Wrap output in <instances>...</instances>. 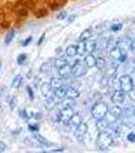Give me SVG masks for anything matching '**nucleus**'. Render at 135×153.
I'll return each mask as SVG.
<instances>
[{"label":"nucleus","instance_id":"obj_16","mask_svg":"<svg viewBox=\"0 0 135 153\" xmlns=\"http://www.w3.org/2000/svg\"><path fill=\"white\" fill-rule=\"evenodd\" d=\"M97 48V41L95 40H87L85 41V49H87V52L92 53Z\"/></svg>","mask_w":135,"mask_h":153},{"label":"nucleus","instance_id":"obj_47","mask_svg":"<svg viewBox=\"0 0 135 153\" xmlns=\"http://www.w3.org/2000/svg\"><path fill=\"white\" fill-rule=\"evenodd\" d=\"M74 19H75V16H69V18H68V22H73L74 21Z\"/></svg>","mask_w":135,"mask_h":153},{"label":"nucleus","instance_id":"obj_49","mask_svg":"<svg viewBox=\"0 0 135 153\" xmlns=\"http://www.w3.org/2000/svg\"><path fill=\"white\" fill-rule=\"evenodd\" d=\"M63 149H56V150H52L51 152H62Z\"/></svg>","mask_w":135,"mask_h":153},{"label":"nucleus","instance_id":"obj_37","mask_svg":"<svg viewBox=\"0 0 135 153\" xmlns=\"http://www.w3.org/2000/svg\"><path fill=\"white\" fill-rule=\"evenodd\" d=\"M32 40H33V37H28V38H26V40H23V42H21V46H23V47L28 46L29 44L32 42Z\"/></svg>","mask_w":135,"mask_h":153},{"label":"nucleus","instance_id":"obj_17","mask_svg":"<svg viewBox=\"0 0 135 153\" xmlns=\"http://www.w3.org/2000/svg\"><path fill=\"white\" fill-rule=\"evenodd\" d=\"M50 85H51V88L53 90H56L58 89L59 87L63 85V81H62V78H52L50 81Z\"/></svg>","mask_w":135,"mask_h":153},{"label":"nucleus","instance_id":"obj_2","mask_svg":"<svg viewBox=\"0 0 135 153\" xmlns=\"http://www.w3.org/2000/svg\"><path fill=\"white\" fill-rule=\"evenodd\" d=\"M108 112H109V107L105 102H97L92 108V115L95 120L105 117Z\"/></svg>","mask_w":135,"mask_h":153},{"label":"nucleus","instance_id":"obj_24","mask_svg":"<svg viewBox=\"0 0 135 153\" xmlns=\"http://www.w3.org/2000/svg\"><path fill=\"white\" fill-rule=\"evenodd\" d=\"M69 123H71V125H72V126H75V127H77V126L79 125L80 123H82V120H81V117H80V114H78V113H74V114L72 115V117L70 118Z\"/></svg>","mask_w":135,"mask_h":153},{"label":"nucleus","instance_id":"obj_44","mask_svg":"<svg viewBox=\"0 0 135 153\" xmlns=\"http://www.w3.org/2000/svg\"><path fill=\"white\" fill-rule=\"evenodd\" d=\"M65 16H66V12H65V11H63V12H61V13L57 16V19H65Z\"/></svg>","mask_w":135,"mask_h":153},{"label":"nucleus","instance_id":"obj_38","mask_svg":"<svg viewBox=\"0 0 135 153\" xmlns=\"http://www.w3.org/2000/svg\"><path fill=\"white\" fill-rule=\"evenodd\" d=\"M21 117H23V120H29V117H29V115L28 114V112H26V109H23V110H21Z\"/></svg>","mask_w":135,"mask_h":153},{"label":"nucleus","instance_id":"obj_4","mask_svg":"<svg viewBox=\"0 0 135 153\" xmlns=\"http://www.w3.org/2000/svg\"><path fill=\"white\" fill-rule=\"evenodd\" d=\"M120 84H121V90L124 93H128L133 89V81L129 75H123L120 76Z\"/></svg>","mask_w":135,"mask_h":153},{"label":"nucleus","instance_id":"obj_52","mask_svg":"<svg viewBox=\"0 0 135 153\" xmlns=\"http://www.w3.org/2000/svg\"><path fill=\"white\" fill-rule=\"evenodd\" d=\"M133 113H134V115H135V108H134V112Z\"/></svg>","mask_w":135,"mask_h":153},{"label":"nucleus","instance_id":"obj_11","mask_svg":"<svg viewBox=\"0 0 135 153\" xmlns=\"http://www.w3.org/2000/svg\"><path fill=\"white\" fill-rule=\"evenodd\" d=\"M109 123L105 117L100 118V120H97V129L99 130V132H102V131H106L108 128H109Z\"/></svg>","mask_w":135,"mask_h":153},{"label":"nucleus","instance_id":"obj_10","mask_svg":"<svg viewBox=\"0 0 135 153\" xmlns=\"http://www.w3.org/2000/svg\"><path fill=\"white\" fill-rule=\"evenodd\" d=\"M95 58L94 55H92V53H88L87 56L84 57V60H83V62H84V65H87V68H95Z\"/></svg>","mask_w":135,"mask_h":153},{"label":"nucleus","instance_id":"obj_46","mask_svg":"<svg viewBox=\"0 0 135 153\" xmlns=\"http://www.w3.org/2000/svg\"><path fill=\"white\" fill-rule=\"evenodd\" d=\"M1 25H2V27H3V28H8V26H9V24L7 23V22H3Z\"/></svg>","mask_w":135,"mask_h":153},{"label":"nucleus","instance_id":"obj_53","mask_svg":"<svg viewBox=\"0 0 135 153\" xmlns=\"http://www.w3.org/2000/svg\"><path fill=\"white\" fill-rule=\"evenodd\" d=\"M134 126H135V124H134Z\"/></svg>","mask_w":135,"mask_h":153},{"label":"nucleus","instance_id":"obj_1","mask_svg":"<svg viewBox=\"0 0 135 153\" xmlns=\"http://www.w3.org/2000/svg\"><path fill=\"white\" fill-rule=\"evenodd\" d=\"M113 137L106 131H102L97 137V146L101 150H107L112 146Z\"/></svg>","mask_w":135,"mask_h":153},{"label":"nucleus","instance_id":"obj_9","mask_svg":"<svg viewBox=\"0 0 135 153\" xmlns=\"http://www.w3.org/2000/svg\"><path fill=\"white\" fill-rule=\"evenodd\" d=\"M58 74H59V76H60V78H62V79L69 76L71 74V65H69L67 63V65H63L62 68H58Z\"/></svg>","mask_w":135,"mask_h":153},{"label":"nucleus","instance_id":"obj_15","mask_svg":"<svg viewBox=\"0 0 135 153\" xmlns=\"http://www.w3.org/2000/svg\"><path fill=\"white\" fill-rule=\"evenodd\" d=\"M66 92H67V87L62 85L61 87L56 89L55 92H54V95H55L58 99H62V98H64L66 96Z\"/></svg>","mask_w":135,"mask_h":153},{"label":"nucleus","instance_id":"obj_20","mask_svg":"<svg viewBox=\"0 0 135 153\" xmlns=\"http://www.w3.org/2000/svg\"><path fill=\"white\" fill-rule=\"evenodd\" d=\"M51 90H52V88H51L50 83L44 82L41 85V92H42V94H43L44 96H48L49 93L51 92Z\"/></svg>","mask_w":135,"mask_h":153},{"label":"nucleus","instance_id":"obj_42","mask_svg":"<svg viewBox=\"0 0 135 153\" xmlns=\"http://www.w3.org/2000/svg\"><path fill=\"white\" fill-rule=\"evenodd\" d=\"M126 59H127V54H126V52H123L121 55V57H120V59H119V61L120 62H125Z\"/></svg>","mask_w":135,"mask_h":153},{"label":"nucleus","instance_id":"obj_35","mask_svg":"<svg viewBox=\"0 0 135 153\" xmlns=\"http://www.w3.org/2000/svg\"><path fill=\"white\" fill-rule=\"evenodd\" d=\"M26 91H28V94H29V99H31V100H34V99H35V95H34L33 89L29 87V86H26Z\"/></svg>","mask_w":135,"mask_h":153},{"label":"nucleus","instance_id":"obj_31","mask_svg":"<svg viewBox=\"0 0 135 153\" xmlns=\"http://www.w3.org/2000/svg\"><path fill=\"white\" fill-rule=\"evenodd\" d=\"M13 37H14V30H10V31L7 33V35L5 36V40H4L6 45L10 44V42L13 40Z\"/></svg>","mask_w":135,"mask_h":153},{"label":"nucleus","instance_id":"obj_34","mask_svg":"<svg viewBox=\"0 0 135 153\" xmlns=\"http://www.w3.org/2000/svg\"><path fill=\"white\" fill-rule=\"evenodd\" d=\"M122 29V24H114L111 27V30L113 32H119Z\"/></svg>","mask_w":135,"mask_h":153},{"label":"nucleus","instance_id":"obj_40","mask_svg":"<svg viewBox=\"0 0 135 153\" xmlns=\"http://www.w3.org/2000/svg\"><path fill=\"white\" fill-rule=\"evenodd\" d=\"M9 105H10V108H11V109H13V108L15 107V106H16V97H12V98H11Z\"/></svg>","mask_w":135,"mask_h":153},{"label":"nucleus","instance_id":"obj_50","mask_svg":"<svg viewBox=\"0 0 135 153\" xmlns=\"http://www.w3.org/2000/svg\"><path fill=\"white\" fill-rule=\"evenodd\" d=\"M61 49H62V48H61V47H59V48H57V51H56V52H57V53L59 54V53H60V50H61Z\"/></svg>","mask_w":135,"mask_h":153},{"label":"nucleus","instance_id":"obj_32","mask_svg":"<svg viewBox=\"0 0 135 153\" xmlns=\"http://www.w3.org/2000/svg\"><path fill=\"white\" fill-rule=\"evenodd\" d=\"M26 58H28L26 54H24V53L19 54V55L18 56V65H23L24 61L26 60Z\"/></svg>","mask_w":135,"mask_h":153},{"label":"nucleus","instance_id":"obj_18","mask_svg":"<svg viewBox=\"0 0 135 153\" xmlns=\"http://www.w3.org/2000/svg\"><path fill=\"white\" fill-rule=\"evenodd\" d=\"M109 112L112 113L113 115H115L116 117H119L120 115H122V113H123V109L118 104H115L114 106H112L111 108H109Z\"/></svg>","mask_w":135,"mask_h":153},{"label":"nucleus","instance_id":"obj_51","mask_svg":"<svg viewBox=\"0 0 135 153\" xmlns=\"http://www.w3.org/2000/svg\"><path fill=\"white\" fill-rule=\"evenodd\" d=\"M1 68H2V62H1V60H0V71H1Z\"/></svg>","mask_w":135,"mask_h":153},{"label":"nucleus","instance_id":"obj_3","mask_svg":"<svg viewBox=\"0 0 135 153\" xmlns=\"http://www.w3.org/2000/svg\"><path fill=\"white\" fill-rule=\"evenodd\" d=\"M87 65L84 62H80V61H76L73 65H71V75L74 78H81L87 74Z\"/></svg>","mask_w":135,"mask_h":153},{"label":"nucleus","instance_id":"obj_45","mask_svg":"<svg viewBox=\"0 0 135 153\" xmlns=\"http://www.w3.org/2000/svg\"><path fill=\"white\" fill-rule=\"evenodd\" d=\"M44 38H45V34H43V35H42V37L40 38V40L38 41V45H41L42 42H43V40H44Z\"/></svg>","mask_w":135,"mask_h":153},{"label":"nucleus","instance_id":"obj_27","mask_svg":"<svg viewBox=\"0 0 135 153\" xmlns=\"http://www.w3.org/2000/svg\"><path fill=\"white\" fill-rule=\"evenodd\" d=\"M95 66H97L99 70H103L106 66V60L104 57H97L95 59Z\"/></svg>","mask_w":135,"mask_h":153},{"label":"nucleus","instance_id":"obj_25","mask_svg":"<svg viewBox=\"0 0 135 153\" xmlns=\"http://www.w3.org/2000/svg\"><path fill=\"white\" fill-rule=\"evenodd\" d=\"M76 54H77V51H76V46L75 45H70L66 48V55H67L68 57H74Z\"/></svg>","mask_w":135,"mask_h":153},{"label":"nucleus","instance_id":"obj_41","mask_svg":"<svg viewBox=\"0 0 135 153\" xmlns=\"http://www.w3.org/2000/svg\"><path fill=\"white\" fill-rule=\"evenodd\" d=\"M128 95H129V98L131 100L135 101V89H132L130 92H128Z\"/></svg>","mask_w":135,"mask_h":153},{"label":"nucleus","instance_id":"obj_28","mask_svg":"<svg viewBox=\"0 0 135 153\" xmlns=\"http://www.w3.org/2000/svg\"><path fill=\"white\" fill-rule=\"evenodd\" d=\"M56 99H57V97L54 95V97L49 98V99L47 100V102H46V106L48 107V109H52L54 106L57 104V100Z\"/></svg>","mask_w":135,"mask_h":153},{"label":"nucleus","instance_id":"obj_8","mask_svg":"<svg viewBox=\"0 0 135 153\" xmlns=\"http://www.w3.org/2000/svg\"><path fill=\"white\" fill-rule=\"evenodd\" d=\"M77 129H76V136L77 138H83L85 135L87 134V131H88V128H87V125L84 124V123H80L79 125L77 126Z\"/></svg>","mask_w":135,"mask_h":153},{"label":"nucleus","instance_id":"obj_14","mask_svg":"<svg viewBox=\"0 0 135 153\" xmlns=\"http://www.w3.org/2000/svg\"><path fill=\"white\" fill-rule=\"evenodd\" d=\"M67 98H71V99H76V98L79 97V92L78 90H76L73 87H68L67 88V92H66V96Z\"/></svg>","mask_w":135,"mask_h":153},{"label":"nucleus","instance_id":"obj_33","mask_svg":"<svg viewBox=\"0 0 135 153\" xmlns=\"http://www.w3.org/2000/svg\"><path fill=\"white\" fill-rule=\"evenodd\" d=\"M39 126L38 125H35V124H32V125H29V130L31 131L32 133H36L39 131Z\"/></svg>","mask_w":135,"mask_h":153},{"label":"nucleus","instance_id":"obj_5","mask_svg":"<svg viewBox=\"0 0 135 153\" xmlns=\"http://www.w3.org/2000/svg\"><path fill=\"white\" fill-rule=\"evenodd\" d=\"M73 114H74V110H73L72 107H63L62 109L59 111L58 118L60 122L67 124V123H69L70 118L72 117Z\"/></svg>","mask_w":135,"mask_h":153},{"label":"nucleus","instance_id":"obj_39","mask_svg":"<svg viewBox=\"0 0 135 153\" xmlns=\"http://www.w3.org/2000/svg\"><path fill=\"white\" fill-rule=\"evenodd\" d=\"M38 18H42V16H47V10L46 9H41V10H39V13L36 14Z\"/></svg>","mask_w":135,"mask_h":153},{"label":"nucleus","instance_id":"obj_21","mask_svg":"<svg viewBox=\"0 0 135 153\" xmlns=\"http://www.w3.org/2000/svg\"><path fill=\"white\" fill-rule=\"evenodd\" d=\"M76 51L77 54L80 56L84 55L85 52H87V49H85V42L84 41H79L78 44L76 45Z\"/></svg>","mask_w":135,"mask_h":153},{"label":"nucleus","instance_id":"obj_19","mask_svg":"<svg viewBox=\"0 0 135 153\" xmlns=\"http://www.w3.org/2000/svg\"><path fill=\"white\" fill-rule=\"evenodd\" d=\"M54 65L53 61H47V62L43 63V65H41L40 68V71L41 73L43 74H48L49 71H51V70H52V66Z\"/></svg>","mask_w":135,"mask_h":153},{"label":"nucleus","instance_id":"obj_6","mask_svg":"<svg viewBox=\"0 0 135 153\" xmlns=\"http://www.w3.org/2000/svg\"><path fill=\"white\" fill-rule=\"evenodd\" d=\"M111 100L114 104H122L125 100V93L122 90H115L114 94L112 95Z\"/></svg>","mask_w":135,"mask_h":153},{"label":"nucleus","instance_id":"obj_12","mask_svg":"<svg viewBox=\"0 0 135 153\" xmlns=\"http://www.w3.org/2000/svg\"><path fill=\"white\" fill-rule=\"evenodd\" d=\"M123 52L124 51H122L118 46H115V47H113L111 49V51H110V56H111V58L115 59V60H119Z\"/></svg>","mask_w":135,"mask_h":153},{"label":"nucleus","instance_id":"obj_22","mask_svg":"<svg viewBox=\"0 0 135 153\" xmlns=\"http://www.w3.org/2000/svg\"><path fill=\"white\" fill-rule=\"evenodd\" d=\"M92 30L90 29H87L85 30V31H83L81 33V35L79 36V41H87L90 40V38H92Z\"/></svg>","mask_w":135,"mask_h":153},{"label":"nucleus","instance_id":"obj_36","mask_svg":"<svg viewBox=\"0 0 135 153\" xmlns=\"http://www.w3.org/2000/svg\"><path fill=\"white\" fill-rule=\"evenodd\" d=\"M127 140L131 143H135V133H133V132L129 133V134L127 135Z\"/></svg>","mask_w":135,"mask_h":153},{"label":"nucleus","instance_id":"obj_13","mask_svg":"<svg viewBox=\"0 0 135 153\" xmlns=\"http://www.w3.org/2000/svg\"><path fill=\"white\" fill-rule=\"evenodd\" d=\"M34 137H35V139L37 140V142L40 143V144H41V145H43V146H46V147L52 146V143H50L47 139H45V138H44L42 135L37 134V132H36V133H34Z\"/></svg>","mask_w":135,"mask_h":153},{"label":"nucleus","instance_id":"obj_29","mask_svg":"<svg viewBox=\"0 0 135 153\" xmlns=\"http://www.w3.org/2000/svg\"><path fill=\"white\" fill-rule=\"evenodd\" d=\"M74 104H75L74 99H71V98H67V99L63 100L62 102H61L62 107H73Z\"/></svg>","mask_w":135,"mask_h":153},{"label":"nucleus","instance_id":"obj_7","mask_svg":"<svg viewBox=\"0 0 135 153\" xmlns=\"http://www.w3.org/2000/svg\"><path fill=\"white\" fill-rule=\"evenodd\" d=\"M132 43H133V41L131 40L130 38H124L122 39V40H120L118 42V47L121 49L122 51H126V50H129V49H131V46H132Z\"/></svg>","mask_w":135,"mask_h":153},{"label":"nucleus","instance_id":"obj_48","mask_svg":"<svg viewBox=\"0 0 135 153\" xmlns=\"http://www.w3.org/2000/svg\"><path fill=\"white\" fill-rule=\"evenodd\" d=\"M29 3H32V4L34 5V4H36L37 2H38V0H29Z\"/></svg>","mask_w":135,"mask_h":153},{"label":"nucleus","instance_id":"obj_26","mask_svg":"<svg viewBox=\"0 0 135 153\" xmlns=\"http://www.w3.org/2000/svg\"><path fill=\"white\" fill-rule=\"evenodd\" d=\"M111 87L114 90H121V84H120V78L118 76H113L111 80Z\"/></svg>","mask_w":135,"mask_h":153},{"label":"nucleus","instance_id":"obj_23","mask_svg":"<svg viewBox=\"0 0 135 153\" xmlns=\"http://www.w3.org/2000/svg\"><path fill=\"white\" fill-rule=\"evenodd\" d=\"M53 63H54V66H55V68H62L63 65H67L68 62H67V59L65 57H59L57 59H55V60L53 61Z\"/></svg>","mask_w":135,"mask_h":153},{"label":"nucleus","instance_id":"obj_43","mask_svg":"<svg viewBox=\"0 0 135 153\" xmlns=\"http://www.w3.org/2000/svg\"><path fill=\"white\" fill-rule=\"evenodd\" d=\"M5 149H6L5 144H4V143L2 142V141H0V153L4 152V151H5Z\"/></svg>","mask_w":135,"mask_h":153},{"label":"nucleus","instance_id":"obj_30","mask_svg":"<svg viewBox=\"0 0 135 153\" xmlns=\"http://www.w3.org/2000/svg\"><path fill=\"white\" fill-rule=\"evenodd\" d=\"M21 83H23V78H21V76H16L15 78L13 79V81H12V87L18 89L21 87Z\"/></svg>","mask_w":135,"mask_h":153}]
</instances>
